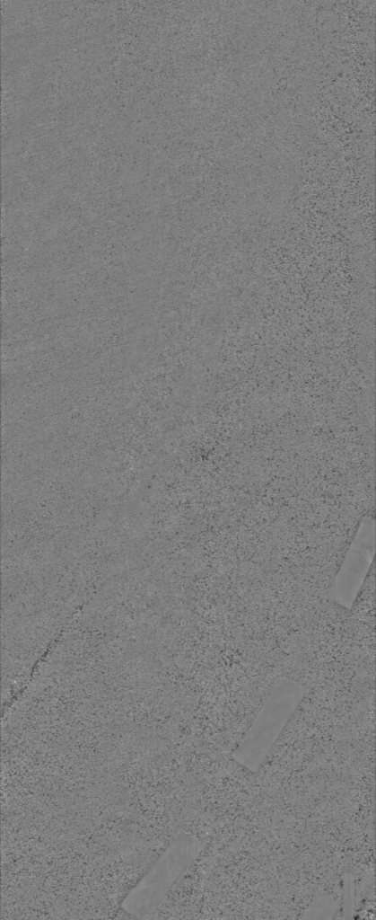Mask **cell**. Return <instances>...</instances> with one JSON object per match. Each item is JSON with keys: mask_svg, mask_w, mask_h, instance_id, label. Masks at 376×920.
Listing matches in <instances>:
<instances>
[{"mask_svg": "<svg viewBox=\"0 0 376 920\" xmlns=\"http://www.w3.org/2000/svg\"><path fill=\"white\" fill-rule=\"evenodd\" d=\"M196 853L195 842L186 835H179L127 894L123 909L136 916L152 910L187 869Z\"/></svg>", "mask_w": 376, "mask_h": 920, "instance_id": "cell-1", "label": "cell"}, {"mask_svg": "<svg viewBox=\"0 0 376 920\" xmlns=\"http://www.w3.org/2000/svg\"><path fill=\"white\" fill-rule=\"evenodd\" d=\"M284 691L279 686L267 701L234 754L252 771L258 768L297 704L292 697H284Z\"/></svg>", "mask_w": 376, "mask_h": 920, "instance_id": "cell-2", "label": "cell"}]
</instances>
